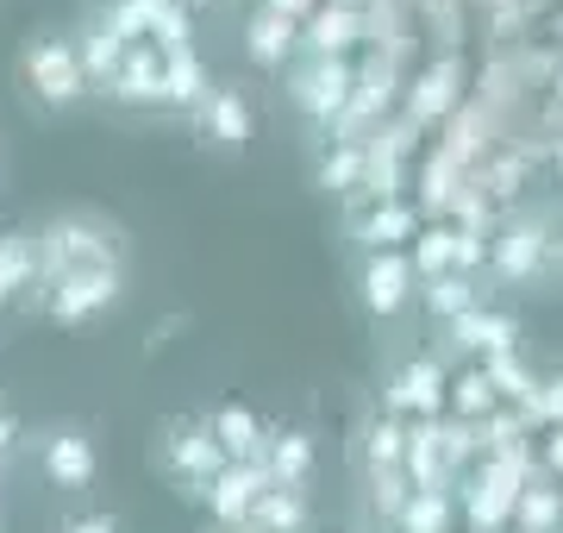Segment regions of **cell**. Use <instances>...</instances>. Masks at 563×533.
<instances>
[{"mask_svg": "<svg viewBox=\"0 0 563 533\" xmlns=\"http://www.w3.org/2000/svg\"><path fill=\"white\" fill-rule=\"evenodd\" d=\"M551 465H558V471H563V433H558V439H551Z\"/></svg>", "mask_w": 563, "mask_h": 533, "instance_id": "obj_31", "label": "cell"}, {"mask_svg": "<svg viewBox=\"0 0 563 533\" xmlns=\"http://www.w3.org/2000/svg\"><path fill=\"white\" fill-rule=\"evenodd\" d=\"M520 521L526 527H551L558 521V496H520Z\"/></svg>", "mask_w": 563, "mask_h": 533, "instance_id": "obj_25", "label": "cell"}, {"mask_svg": "<svg viewBox=\"0 0 563 533\" xmlns=\"http://www.w3.org/2000/svg\"><path fill=\"white\" fill-rule=\"evenodd\" d=\"M63 533H113V521H107V514H81V521H69Z\"/></svg>", "mask_w": 563, "mask_h": 533, "instance_id": "obj_28", "label": "cell"}, {"mask_svg": "<svg viewBox=\"0 0 563 533\" xmlns=\"http://www.w3.org/2000/svg\"><path fill=\"white\" fill-rule=\"evenodd\" d=\"M288 44H295V20H282V13L263 7L257 20H251V57H257V63H282V57H288Z\"/></svg>", "mask_w": 563, "mask_h": 533, "instance_id": "obj_13", "label": "cell"}, {"mask_svg": "<svg viewBox=\"0 0 563 533\" xmlns=\"http://www.w3.org/2000/svg\"><path fill=\"white\" fill-rule=\"evenodd\" d=\"M444 264H457V232H451V226L420 232V270H426V283H432V276H444Z\"/></svg>", "mask_w": 563, "mask_h": 533, "instance_id": "obj_21", "label": "cell"}, {"mask_svg": "<svg viewBox=\"0 0 563 533\" xmlns=\"http://www.w3.org/2000/svg\"><path fill=\"white\" fill-rule=\"evenodd\" d=\"M307 0H269V13H282V20H288V13H301Z\"/></svg>", "mask_w": 563, "mask_h": 533, "instance_id": "obj_30", "label": "cell"}, {"mask_svg": "<svg viewBox=\"0 0 563 533\" xmlns=\"http://www.w3.org/2000/svg\"><path fill=\"white\" fill-rule=\"evenodd\" d=\"M7 439H13V421H7V414H0V446H7Z\"/></svg>", "mask_w": 563, "mask_h": 533, "instance_id": "obj_32", "label": "cell"}, {"mask_svg": "<svg viewBox=\"0 0 563 533\" xmlns=\"http://www.w3.org/2000/svg\"><path fill=\"white\" fill-rule=\"evenodd\" d=\"M476 258H483V246H476L470 232H457V270H470V264H476Z\"/></svg>", "mask_w": 563, "mask_h": 533, "instance_id": "obj_29", "label": "cell"}, {"mask_svg": "<svg viewBox=\"0 0 563 533\" xmlns=\"http://www.w3.org/2000/svg\"><path fill=\"white\" fill-rule=\"evenodd\" d=\"M207 132H213V139L220 144H244L251 139V107L239 101V95H207Z\"/></svg>", "mask_w": 563, "mask_h": 533, "instance_id": "obj_12", "label": "cell"}, {"mask_svg": "<svg viewBox=\"0 0 563 533\" xmlns=\"http://www.w3.org/2000/svg\"><path fill=\"white\" fill-rule=\"evenodd\" d=\"M213 439H220V452L232 458V465H251L257 446H263V427H257L251 409H220L213 414Z\"/></svg>", "mask_w": 563, "mask_h": 533, "instance_id": "obj_7", "label": "cell"}, {"mask_svg": "<svg viewBox=\"0 0 563 533\" xmlns=\"http://www.w3.org/2000/svg\"><path fill=\"white\" fill-rule=\"evenodd\" d=\"M263 490H269V471L263 465H225L213 477V509H220V521H244V514L257 509Z\"/></svg>", "mask_w": 563, "mask_h": 533, "instance_id": "obj_5", "label": "cell"}, {"mask_svg": "<svg viewBox=\"0 0 563 533\" xmlns=\"http://www.w3.org/2000/svg\"><path fill=\"white\" fill-rule=\"evenodd\" d=\"M526 414H544V421H563V377L551 383V390H532V402H526Z\"/></svg>", "mask_w": 563, "mask_h": 533, "instance_id": "obj_26", "label": "cell"}, {"mask_svg": "<svg viewBox=\"0 0 563 533\" xmlns=\"http://www.w3.org/2000/svg\"><path fill=\"white\" fill-rule=\"evenodd\" d=\"M369 458H376V471H383V465H401L407 458V433L395 427V421H376V427H369Z\"/></svg>", "mask_w": 563, "mask_h": 533, "instance_id": "obj_23", "label": "cell"}, {"mask_svg": "<svg viewBox=\"0 0 563 533\" xmlns=\"http://www.w3.org/2000/svg\"><path fill=\"white\" fill-rule=\"evenodd\" d=\"M451 527V502L439 490H413L401 502V533H444Z\"/></svg>", "mask_w": 563, "mask_h": 533, "instance_id": "obj_15", "label": "cell"}, {"mask_svg": "<svg viewBox=\"0 0 563 533\" xmlns=\"http://www.w3.org/2000/svg\"><path fill=\"white\" fill-rule=\"evenodd\" d=\"M539 251H544V232L520 226V232H507V246L495 251V258H501V270H507V276H526V270L539 264Z\"/></svg>", "mask_w": 563, "mask_h": 533, "instance_id": "obj_20", "label": "cell"}, {"mask_svg": "<svg viewBox=\"0 0 563 533\" xmlns=\"http://www.w3.org/2000/svg\"><path fill=\"white\" fill-rule=\"evenodd\" d=\"M25 76H32V88H38L44 101H76L81 95V57L63 39L25 44Z\"/></svg>", "mask_w": 563, "mask_h": 533, "instance_id": "obj_1", "label": "cell"}, {"mask_svg": "<svg viewBox=\"0 0 563 533\" xmlns=\"http://www.w3.org/2000/svg\"><path fill=\"white\" fill-rule=\"evenodd\" d=\"M113 83H120L125 101H169V95H163V51H125Z\"/></svg>", "mask_w": 563, "mask_h": 533, "instance_id": "obj_8", "label": "cell"}, {"mask_svg": "<svg viewBox=\"0 0 563 533\" xmlns=\"http://www.w3.org/2000/svg\"><path fill=\"white\" fill-rule=\"evenodd\" d=\"M307 471H313V446H307L301 433H276V446H269V483L276 490H301Z\"/></svg>", "mask_w": 563, "mask_h": 533, "instance_id": "obj_9", "label": "cell"}, {"mask_svg": "<svg viewBox=\"0 0 563 533\" xmlns=\"http://www.w3.org/2000/svg\"><path fill=\"white\" fill-rule=\"evenodd\" d=\"M444 390H451V383H444V370L432 365V358H413V365L395 377L388 402H395V409H413V414H439L444 409Z\"/></svg>", "mask_w": 563, "mask_h": 533, "instance_id": "obj_6", "label": "cell"}, {"mask_svg": "<svg viewBox=\"0 0 563 533\" xmlns=\"http://www.w3.org/2000/svg\"><path fill=\"white\" fill-rule=\"evenodd\" d=\"M163 95H169V101H207L195 51H169V57H163Z\"/></svg>", "mask_w": 563, "mask_h": 533, "instance_id": "obj_14", "label": "cell"}, {"mask_svg": "<svg viewBox=\"0 0 563 533\" xmlns=\"http://www.w3.org/2000/svg\"><path fill=\"white\" fill-rule=\"evenodd\" d=\"M401 232H413V214H407V207H376V214H369V226H363V239H369V251H395L401 246Z\"/></svg>", "mask_w": 563, "mask_h": 533, "instance_id": "obj_19", "label": "cell"}, {"mask_svg": "<svg viewBox=\"0 0 563 533\" xmlns=\"http://www.w3.org/2000/svg\"><path fill=\"white\" fill-rule=\"evenodd\" d=\"M195 7H213V0H195Z\"/></svg>", "mask_w": 563, "mask_h": 533, "instance_id": "obj_33", "label": "cell"}, {"mask_svg": "<svg viewBox=\"0 0 563 533\" xmlns=\"http://www.w3.org/2000/svg\"><path fill=\"white\" fill-rule=\"evenodd\" d=\"M351 32H357V20H351V13H320V20H313V51H320V57H332V51H344V44H351Z\"/></svg>", "mask_w": 563, "mask_h": 533, "instance_id": "obj_22", "label": "cell"}, {"mask_svg": "<svg viewBox=\"0 0 563 533\" xmlns=\"http://www.w3.org/2000/svg\"><path fill=\"white\" fill-rule=\"evenodd\" d=\"M451 333H457V346H483V351H507V346H514V320L483 314V308L457 314V320H451Z\"/></svg>", "mask_w": 563, "mask_h": 533, "instance_id": "obj_11", "label": "cell"}, {"mask_svg": "<svg viewBox=\"0 0 563 533\" xmlns=\"http://www.w3.org/2000/svg\"><path fill=\"white\" fill-rule=\"evenodd\" d=\"M407 283H413V264L395 258V251H376L369 270H363V302H369V314H395L407 302Z\"/></svg>", "mask_w": 563, "mask_h": 533, "instance_id": "obj_4", "label": "cell"}, {"mask_svg": "<svg viewBox=\"0 0 563 533\" xmlns=\"http://www.w3.org/2000/svg\"><path fill=\"white\" fill-rule=\"evenodd\" d=\"M451 390H457V409H463V414H488V409H495V383H488L483 370H470V377H457Z\"/></svg>", "mask_w": 563, "mask_h": 533, "instance_id": "obj_24", "label": "cell"}, {"mask_svg": "<svg viewBox=\"0 0 563 533\" xmlns=\"http://www.w3.org/2000/svg\"><path fill=\"white\" fill-rule=\"evenodd\" d=\"M344 95H351V69H344L339 57H313L301 76H295V101H301L313 120H332L344 107Z\"/></svg>", "mask_w": 563, "mask_h": 533, "instance_id": "obj_2", "label": "cell"}, {"mask_svg": "<svg viewBox=\"0 0 563 533\" xmlns=\"http://www.w3.org/2000/svg\"><path fill=\"white\" fill-rule=\"evenodd\" d=\"M357 157H351V151H344V157H339V164H325V183H357Z\"/></svg>", "mask_w": 563, "mask_h": 533, "instance_id": "obj_27", "label": "cell"}, {"mask_svg": "<svg viewBox=\"0 0 563 533\" xmlns=\"http://www.w3.org/2000/svg\"><path fill=\"white\" fill-rule=\"evenodd\" d=\"M120 295V270L113 264H95V270H76L57 295V320H88V314H101L107 302Z\"/></svg>", "mask_w": 563, "mask_h": 533, "instance_id": "obj_3", "label": "cell"}, {"mask_svg": "<svg viewBox=\"0 0 563 533\" xmlns=\"http://www.w3.org/2000/svg\"><path fill=\"white\" fill-rule=\"evenodd\" d=\"M44 465H51L57 483H88V477H95V446H88L81 433H63V439H51Z\"/></svg>", "mask_w": 563, "mask_h": 533, "instance_id": "obj_10", "label": "cell"}, {"mask_svg": "<svg viewBox=\"0 0 563 533\" xmlns=\"http://www.w3.org/2000/svg\"><path fill=\"white\" fill-rule=\"evenodd\" d=\"M263 521V527H276V533H301L307 509H301V490H263L257 496V509H251Z\"/></svg>", "mask_w": 563, "mask_h": 533, "instance_id": "obj_16", "label": "cell"}, {"mask_svg": "<svg viewBox=\"0 0 563 533\" xmlns=\"http://www.w3.org/2000/svg\"><path fill=\"white\" fill-rule=\"evenodd\" d=\"M483 377H488V383H495V390H501V395H514L520 409H526V402H532V377H526V370H520V358H514V351H488Z\"/></svg>", "mask_w": 563, "mask_h": 533, "instance_id": "obj_18", "label": "cell"}, {"mask_svg": "<svg viewBox=\"0 0 563 533\" xmlns=\"http://www.w3.org/2000/svg\"><path fill=\"white\" fill-rule=\"evenodd\" d=\"M426 308L444 314V320H457V314L476 308V289L463 283V276H432V283H426Z\"/></svg>", "mask_w": 563, "mask_h": 533, "instance_id": "obj_17", "label": "cell"}]
</instances>
